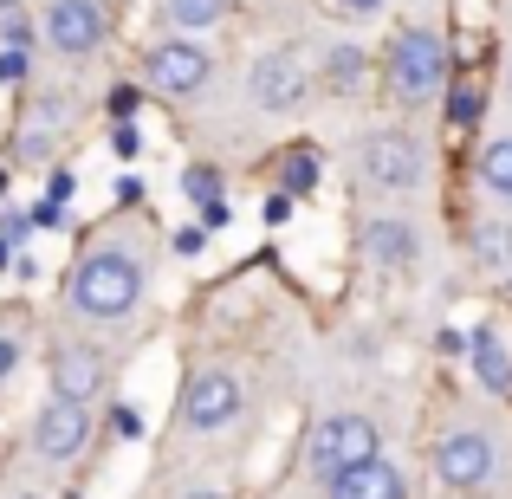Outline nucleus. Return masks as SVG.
I'll list each match as a JSON object with an SVG mask.
<instances>
[{"mask_svg":"<svg viewBox=\"0 0 512 499\" xmlns=\"http://www.w3.org/2000/svg\"><path fill=\"white\" fill-rule=\"evenodd\" d=\"M188 499H221V493H188Z\"/></svg>","mask_w":512,"mask_h":499,"instance_id":"obj_25","label":"nucleus"},{"mask_svg":"<svg viewBox=\"0 0 512 499\" xmlns=\"http://www.w3.org/2000/svg\"><path fill=\"white\" fill-rule=\"evenodd\" d=\"M370 454H376V428L363 422V415H331L312 435V474L331 480V474H344V467L370 461Z\"/></svg>","mask_w":512,"mask_h":499,"instance_id":"obj_4","label":"nucleus"},{"mask_svg":"<svg viewBox=\"0 0 512 499\" xmlns=\"http://www.w3.org/2000/svg\"><path fill=\"white\" fill-rule=\"evenodd\" d=\"M480 182H487L500 201H512V137L487 143V156H480Z\"/></svg>","mask_w":512,"mask_h":499,"instance_id":"obj_15","label":"nucleus"},{"mask_svg":"<svg viewBox=\"0 0 512 499\" xmlns=\"http://www.w3.org/2000/svg\"><path fill=\"white\" fill-rule=\"evenodd\" d=\"M312 188H318V156L312 150L286 156V195H312Z\"/></svg>","mask_w":512,"mask_h":499,"instance_id":"obj_19","label":"nucleus"},{"mask_svg":"<svg viewBox=\"0 0 512 499\" xmlns=\"http://www.w3.org/2000/svg\"><path fill=\"white\" fill-rule=\"evenodd\" d=\"M0 266H7V240H0Z\"/></svg>","mask_w":512,"mask_h":499,"instance_id":"obj_26","label":"nucleus"},{"mask_svg":"<svg viewBox=\"0 0 512 499\" xmlns=\"http://www.w3.org/2000/svg\"><path fill=\"white\" fill-rule=\"evenodd\" d=\"M331 85H338V91H357L363 85V52L357 46H338V52H331Z\"/></svg>","mask_w":512,"mask_h":499,"instance_id":"obj_18","label":"nucleus"},{"mask_svg":"<svg viewBox=\"0 0 512 499\" xmlns=\"http://www.w3.org/2000/svg\"><path fill=\"white\" fill-rule=\"evenodd\" d=\"M435 474L448 480V487H480V480H493V441L474 435V428H454V435H441Z\"/></svg>","mask_w":512,"mask_h":499,"instance_id":"obj_7","label":"nucleus"},{"mask_svg":"<svg viewBox=\"0 0 512 499\" xmlns=\"http://www.w3.org/2000/svg\"><path fill=\"white\" fill-rule=\"evenodd\" d=\"M253 98H260L266 111H292V104L305 98V72H299V52H266V59L253 65Z\"/></svg>","mask_w":512,"mask_h":499,"instance_id":"obj_12","label":"nucleus"},{"mask_svg":"<svg viewBox=\"0 0 512 499\" xmlns=\"http://www.w3.org/2000/svg\"><path fill=\"white\" fill-rule=\"evenodd\" d=\"M331 499H409V480H402V467H389L383 454H370V461L344 467V474L325 480Z\"/></svg>","mask_w":512,"mask_h":499,"instance_id":"obj_9","label":"nucleus"},{"mask_svg":"<svg viewBox=\"0 0 512 499\" xmlns=\"http://www.w3.org/2000/svg\"><path fill=\"white\" fill-rule=\"evenodd\" d=\"M104 389V350L91 344H65L59 357H52V396L65 402H91Z\"/></svg>","mask_w":512,"mask_h":499,"instance_id":"obj_11","label":"nucleus"},{"mask_svg":"<svg viewBox=\"0 0 512 499\" xmlns=\"http://www.w3.org/2000/svg\"><path fill=\"white\" fill-rule=\"evenodd\" d=\"M240 415V383L227 370H201L182 396V422L188 428H227Z\"/></svg>","mask_w":512,"mask_h":499,"instance_id":"obj_8","label":"nucleus"},{"mask_svg":"<svg viewBox=\"0 0 512 499\" xmlns=\"http://www.w3.org/2000/svg\"><path fill=\"white\" fill-rule=\"evenodd\" d=\"M143 78H150L163 98H195V91L214 78V59L195 46V39H163V46L143 59Z\"/></svg>","mask_w":512,"mask_h":499,"instance_id":"obj_3","label":"nucleus"},{"mask_svg":"<svg viewBox=\"0 0 512 499\" xmlns=\"http://www.w3.org/2000/svg\"><path fill=\"white\" fill-rule=\"evenodd\" d=\"M363 175H370L376 188H389V195H402V188H422V143L402 137V130L370 137V143H363Z\"/></svg>","mask_w":512,"mask_h":499,"instance_id":"obj_5","label":"nucleus"},{"mask_svg":"<svg viewBox=\"0 0 512 499\" xmlns=\"http://www.w3.org/2000/svg\"><path fill=\"white\" fill-rule=\"evenodd\" d=\"M441 78H448V46L435 33H422V26L396 33V46H389V85H396V98L422 104L441 91Z\"/></svg>","mask_w":512,"mask_h":499,"instance_id":"obj_2","label":"nucleus"},{"mask_svg":"<svg viewBox=\"0 0 512 499\" xmlns=\"http://www.w3.org/2000/svg\"><path fill=\"white\" fill-rule=\"evenodd\" d=\"M474 376H480V389H487V396H506V389H512V357H506V344L493 331L474 337Z\"/></svg>","mask_w":512,"mask_h":499,"instance_id":"obj_13","label":"nucleus"},{"mask_svg":"<svg viewBox=\"0 0 512 499\" xmlns=\"http://www.w3.org/2000/svg\"><path fill=\"white\" fill-rule=\"evenodd\" d=\"M137 292H143V266L117 247L85 253L78 273H72V305L85 318H124L130 305H137Z\"/></svg>","mask_w":512,"mask_h":499,"instance_id":"obj_1","label":"nucleus"},{"mask_svg":"<svg viewBox=\"0 0 512 499\" xmlns=\"http://www.w3.org/2000/svg\"><path fill=\"white\" fill-rule=\"evenodd\" d=\"M46 39L59 52H91L104 39V13H98V0H52V13H46Z\"/></svg>","mask_w":512,"mask_h":499,"instance_id":"obj_10","label":"nucleus"},{"mask_svg":"<svg viewBox=\"0 0 512 499\" xmlns=\"http://www.w3.org/2000/svg\"><path fill=\"white\" fill-rule=\"evenodd\" d=\"M26 72V59H20V52H0V78H7V85H13V78H20Z\"/></svg>","mask_w":512,"mask_h":499,"instance_id":"obj_22","label":"nucleus"},{"mask_svg":"<svg viewBox=\"0 0 512 499\" xmlns=\"http://www.w3.org/2000/svg\"><path fill=\"white\" fill-rule=\"evenodd\" d=\"M13 363H20V350H13V337H0V376H13Z\"/></svg>","mask_w":512,"mask_h":499,"instance_id":"obj_23","label":"nucleus"},{"mask_svg":"<svg viewBox=\"0 0 512 499\" xmlns=\"http://www.w3.org/2000/svg\"><path fill=\"white\" fill-rule=\"evenodd\" d=\"M227 0H169V20L182 26V33H201V26H221Z\"/></svg>","mask_w":512,"mask_h":499,"instance_id":"obj_16","label":"nucleus"},{"mask_svg":"<svg viewBox=\"0 0 512 499\" xmlns=\"http://www.w3.org/2000/svg\"><path fill=\"white\" fill-rule=\"evenodd\" d=\"M188 195H195V201H214V188H221V182H214V169H188Z\"/></svg>","mask_w":512,"mask_h":499,"instance_id":"obj_21","label":"nucleus"},{"mask_svg":"<svg viewBox=\"0 0 512 499\" xmlns=\"http://www.w3.org/2000/svg\"><path fill=\"white\" fill-rule=\"evenodd\" d=\"M85 435H91V409L85 402L52 396L46 409L33 415V454H46V461H72V454L85 448Z\"/></svg>","mask_w":512,"mask_h":499,"instance_id":"obj_6","label":"nucleus"},{"mask_svg":"<svg viewBox=\"0 0 512 499\" xmlns=\"http://www.w3.org/2000/svg\"><path fill=\"white\" fill-rule=\"evenodd\" d=\"M363 240H370V253H376L383 266H409L415 247H422L409 221H370V234H363Z\"/></svg>","mask_w":512,"mask_h":499,"instance_id":"obj_14","label":"nucleus"},{"mask_svg":"<svg viewBox=\"0 0 512 499\" xmlns=\"http://www.w3.org/2000/svg\"><path fill=\"white\" fill-rule=\"evenodd\" d=\"M480 260H487L493 273H506V266H512V227L506 221H487V227H480Z\"/></svg>","mask_w":512,"mask_h":499,"instance_id":"obj_17","label":"nucleus"},{"mask_svg":"<svg viewBox=\"0 0 512 499\" xmlns=\"http://www.w3.org/2000/svg\"><path fill=\"white\" fill-rule=\"evenodd\" d=\"M383 0H344V13H376Z\"/></svg>","mask_w":512,"mask_h":499,"instance_id":"obj_24","label":"nucleus"},{"mask_svg":"<svg viewBox=\"0 0 512 499\" xmlns=\"http://www.w3.org/2000/svg\"><path fill=\"white\" fill-rule=\"evenodd\" d=\"M448 117H454V124H480V85H474V78H461V85H454Z\"/></svg>","mask_w":512,"mask_h":499,"instance_id":"obj_20","label":"nucleus"}]
</instances>
